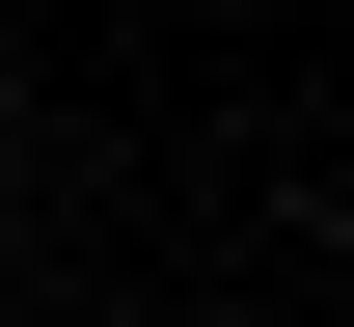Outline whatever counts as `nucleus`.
Listing matches in <instances>:
<instances>
[{"instance_id":"nucleus-1","label":"nucleus","mask_w":354,"mask_h":327,"mask_svg":"<svg viewBox=\"0 0 354 327\" xmlns=\"http://www.w3.org/2000/svg\"><path fill=\"white\" fill-rule=\"evenodd\" d=\"M0 137H28V82H0Z\"/></svg>"}]
</instances>
